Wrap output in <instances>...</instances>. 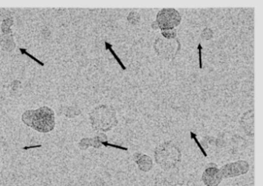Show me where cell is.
<instances>
[{
	"mask_svg": "<svg viewBox=\"0 0 263 186\" xmlns=\"http://www.w3.org/2000/svg\"><path fill=\"white\" fill-rule=\"evenodd\" d=\"M191 138L192 139H193L194 141L196 142L197 146H198V147L199 148L200 150H201V152H202L203 155H204V157H207V153H206L205 151H204V148L202 147V146H201V143L199 142V141H198V138H197V135H195L194 132H191Z\"/></svg>",
	"mask_w": 263,
	"mask_h": 186,
	"instance_id": "8fae6325",
	"label": "cell"
},
{
	"mask_svg": "<svg viewBox=\"0 0 263 186\" xmlns=\"http://www.w3.org/2000/svg\"><path fill=\"white\" fill-rule=\"evenodd\" d=\"M22 120L29 127L44 133L51 132L56 125L54 112L48 106L26 111L23 114Z\"/></svg>",
	"mask_w": 263,
	"mask_h": 186,
	"instance_id": "6da1fadb",
	"label": "cell"
},
{
	"mask_svg": "<svg viewBox=\"0 0 263 186\" xmlns=\"http://www.w3.org/2000/svg\"><path fill=\"white\" fill-rule=\"evenodd\" d=\"M241 125L243 130L249 136L254 135L253 110H249L243 115L241 118Z\"/></svg>",
	"mask_w": 263,
	"mask_h": 186,
	"instance_id": "9c48e42d",
	"label": "cell"
},
{
	"mask_svg": "<svg viewBox=\"0 0 263 186\" xmlns=\"http://www.w3.org/2000/svg\"><path fill=\"white\" fill-rule=\"evenodd\" d=\"M221 171L216 164L208 167L203 172L201 180L206 186H218L222 181Z\"/></svg>",
	"mask_w": 263,
	"mask_h": 186,
	"instance_id": "52a82bcc",
	"label": "cell"
},
{
	"mask_svg": "<svg viewBox=\"0 0 263 186\" xmlns=\"http://www.w3.org/2000/svg\"><path fill=\"white\" fill-rule=\"evenodd\" d=\"M133 156L134 160L138 164L140 170L142 171V172H149L153 167V161L149 155L141 153V152H136Z\"/></svg>",
	"mask_w": 263,
	"mask_h": 186,
	"instance_id": "ba28073f",
	"label": "cell"
},
{
	"mask_svg": "<svg viewBox=\"0 0 263 186\" xmlns=\"http://www.w3.org/2000/svg\"><path fill=\"white\" fill-rule=\"evenodd\" d=\"M154 47L159 56L170 60L175 58L179 51L180 43L175 38L167 39L164 38H157Z\"/></svg>",
	"mask_w": 263,
	"mask_h": 186,
	"instance_id": "5b68a950",
	"label": "cell"
},
{
	"mask_svg": "<svg viewBox=\"0 0 263 186\" xmlns=\"http://www.w3.org/2000/svg\"><path fill=\"white\" fill-rule=\"evenodd\" d=\"M201 44L198 45V51H199V63H200V69L202 68V63H201Z\"/></svg>",
	"mask_w": 263,
	"mask_h": 186,
	"instance_id": "5bb4252c",
	"label": "cell"
},
{
	"mask_svg": "<svg viewBox=\"0 0 263 186\" xmlns=\"http://www.w3.org/2000/svg\"><path fill=\"white\" fill-rule=\"evenodd\" d=\"M181 16L175 9H163L157 15V27L161 30L174 29L181 23Z\"/></svg>",
	"mask_w": 263,
	"mask_h": 186,
	"instance_id": "277c9868",
	"label": "cell"
},
{
	"mask_svg": "<svg viewBox=\"0 0 263 186\" xmlns=\"http://www.w3.org/2000/svg\"><path fill=\"white\" fill-rule=\"evenodd\" d=\"M90 122L95 130L107 132L118 125L116 111L107 106L95 108L90 114Z\"/></svg>",
	"mask_w": 263,
	"mask_h": 186,
	"instance_id": "3957f363",
	"label": "cell"
},
{
	"mask_svg": "<svg viewBox=\"0 0 263 186\" xmlns=\"http://www.w3.org/2000/svg\"><path fill=\"white\" fill-rule=\"evenodd\" d=\"M155 158L157 164H159L161 169L170 170L181 161V152L175 143L165 141L157 146Z\"/></svg>",
	"mask_w": 263,
	"mask_h": 186,
	"instance_id": "7a4b0ae2",
	"label": "cell"
},
{
	"mask_svg": "<svg viewBox=\"0 0 263 186\" xmlns=\"http://www.w3.org/2000/svg\"><path fill=\"white\" fill-rule=\"evenodd\" d=\"M129 17H132V19L129 20V22L132 24H136L138 23V20L140 19L139 14L137 12H130Z\"/></svg>",
	"mask_w": 263,
	"mask_h": 186,
	"instance_id": "4fadbf2b",
	"label": "cell"
},
{
	"mask_svg": "<svg viewBox=\"0 0 263 186\" xmlns=\"http://www.w3.org/2000/svg\"><path fill=\"white\" fill-rule=\"evenodd\" d=\"M249 164L245 160H238L234 162L228 163L220 169L223 178H235L247 173Z\"/></svg>",
	"mask_w": 263,
	"mask_h": 186,
	"instance_id": "8992f818",
	"label": "cell"
},
{
	"mask_svg": "<svg viewBox=\"0 0 263 186\" xmlns=\"http://www.w3.org/2000/svg\"><path fill=\"white\" fill-rule=\"evenodd\" d=\"M161 33H162L163 37L167 39H174L176 37V31L175 29L163 30Z\"/></svg>",
	"mask_w": 263,
	"mask_h": 186,
	"instance_id": "30bf717a",
	"label": "cell"
},
{
	"mask_svg": "<svg viewBox=\"0 0 263 186\" xmlns=\"http://www.w3.org/2000/svg\"><path fill=\"white\" fill-rule=\"evenodd\" d=\"M106 45H107V48H108L109 50L110 51V52H111L112 55H114V57H115V58H116L117 61H118V63H119L120 66H121V67L124 70H126V67L125 66H124V64H123L122 61H121V60L120 59L119 57L117 55V54L115 53V51L112 49L111 48V45L108 44V43H106Z\"/></svg>",
	"mask_w": 263,
	"mask_h": 186,
	"instance_id": "7c38bea8",
	"label": "cell"
}]
</instances>
